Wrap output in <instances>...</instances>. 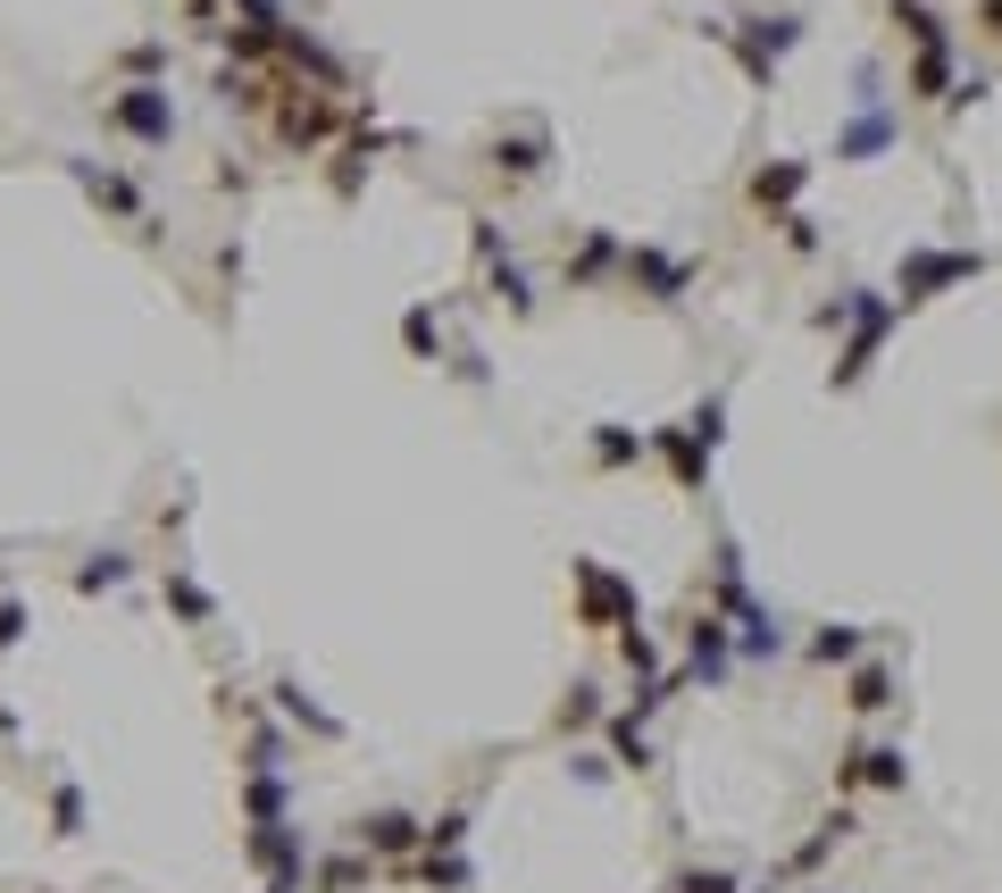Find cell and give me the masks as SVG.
<instances>
[{
	"instance_id": "cell-1",
	"label": "cell",
	"mask_w": 1002,
	"mask_h": 893,
	"mask_svg": "<svg viewBox=\"0 0 1002 893\" xmlns=\"http://www.w3.org/2000/svg\"><path fill=\"white\" fill-rule=\"evenodd\" d=\"M961 276H978V259H969V251H927V259L903 267V301H927L936 285H961Z\"/></svg>"
},
{
	"instance_id": "cell-2",
	"label": "cell",
	"mask_w": 1002,
	"mask_h": 893,
	"mask_svg": "<svg viewBox=\"0 0 1002 893\" xmlns=\"http://www.w3.org/2000/svg\"><path fill=\"white\" fill-rule=\"evenodd\" d=\"M117 126H126V134H143V142H168V134H176V109H168V93L134 84V93L117 100Z\"/></svg>"
},
{
	"instance_id": "cell-3",
	"label": "cell",
	"mask_w": 1002,
	"mask_h": 893,
	"mask_svg": "<svg viewBox=\"0 0 1002 893\" xmlns=\"http://www.w3.org/2000/svg\"><path fill=\"white\" fill-rule=\"evenodd\" d=\"M577 593H586V618H626V627H635V593H626L610 568L577 560Z\"/></svg>"
},
{
	"instance_id": "cell-4",
	"label": "cell",
	"mask_w": 1002,
	"mask_h": 893,
	"mask_svg": "<svg viewBox=\"0 0 1002 893\" xmlns=\"http://www.w3.org/2000/svg\"><path fill=\"white\" fill-rule=\"evenodd\" d=\"M418 836H426V827H418V818H401V810H377V818L360 827V843H368V852H410Z\"/></svg>"
},
{
	"instance_id": "cell-5",
	"label": "cell",
	"mask_w": 1002,
	"mask_h": 893,
	"mask_svg": "<svg viewBox=\"0 0 1002 893\" xmlns=\"http://www.w3.org/2000/svg\"><path fill=\"white\" fill-rule=\"evenodd\" d=\"M626 267H635L643 285H652V301H677V293H685V259H661V251H635Z\"/></svg>"
},
{
	"instance_id": "cell-6",
	"label": "cell",
	"mask_w": 1002,
	"mask_h": 893,
	"mask_svg": "<svg viewBox=\"0 0 1002 893\" xmlns=\"http://www.w3.org/2000/svg\"><path fill=\"white\" fill-rule=\"evenodd\" d=\"M76 176L93 184V201H109V210H126V217H143V201H134V184L126 176H109V168H93V159H76Z\"/></svg>"
},
{
	"instance_id": "cell-7",
	"label": "cell",
	"mask_w": 1002,
	"mask_h": 893,
	"mask_svg": "<svg viewBox=\"0 0 1002 893\" xmlns=\"http://www.w3.org/2000/svg\"><path fill=\"white\" fill-rule=\"evenodd\" d=\"M886 134H894V126H886V117L869 109V117H861V126L844 134V142H835V159H869V151H886Z\"/></svg>"
},
{
	"instance_id": "cell-8",
	"label": "cell",
	"mask_w": 1002,
	"mask_h": 893,
	"mask_svg": "<svg viewBox=\"0 0 1002 893\" xmlns=\"http://www.w3.org/2000/svg\"><path fill=\"white\" fill-rule=\"evenodd\" d=\"M694 668H702V677H719V668H727V635H719V618H702V627H694Z\"/></svg>"
},
{
	"instance_id": "cell-9",
	"label": "cell",
	"mask_w": 1002,
	"mask_h": 893,
	"mask_svg": "<svg viewBox=\"0 0 1002 893\" xmlns=\"http://www.w3.org/2000/svg\"><path fill=\"white\" fill-rule=\"evenodd\" d=\"M794 192H802V168H760V176H752V201H760V210H769V201H794Z\"/></svg>"
},
{
	"instance_id": "cell-10",
	"label": "cell",
	"mask_w": 1002,
	"mask_h": 893,
	"mask_svg": "<svg viewBox=\"0 0 1002 893\" xmlns=\"http://www.w3.org/2000/svg\"><path fill=\"white\" fill-rule=\"evenodd\" d=\"M610 752H619V768H652V743H643V726H635V719L610 726Z\"/></svg>"
},
{
	"instance_id": "cell-11",
	"label": "cell",
	"mask_w": 1002,
	"mask_h": 893,
	"mask_svg": "<svg viewBox=\"0 0 1002 893\" xmlns=\"http://www.w3.org/2000/svg\"><path fill=\"white\" fill-rule=\"evenodd\" d=\"M493 168H510V176H535V168H544V134H527V142H502V151H493Z\"/></svg>"
},
{
	"instance_id": "cell-12",
	"label": "cell",
	"mask_w": 1002,
	"mask_h": 893,
	"mask_svg": "<svg viewBox=\"0 0 1002 893\" xmlns=\"http://www.w3.org/2000/svg\"><path fill=\"white\" fill-rule=\"evenodd\" d=\"M852 702H861V710H886V702H894V677H886V668H861V677H852Z\"/></svg>"
},
{
	"instance_id": "cell-13",
	"label": "cell",
	"mask_w": 1002,
	"mask_h": 893,
	"mask_svg": "<svg viewBox=\"0 0 1002 893\" xmlns=\"http://www.w3.org/2000/svg\"><path fill=\"white\" fill-rule=\"evenodd\" d=\"M852 777H869V785H903V752H861V768Z\"/></svg>"
},
{
	"instance_id": "cell-14",
	"label": "cell",
	"mask_w": 1002,
	"mask_h": 893,
	"mask_svg": "<svg viewBox=\"0 0 1002 893\" xmlns=\"http://www.w3.org/2000/svg\"><path fill=\"white\" fill-rule=\"evenodd\" d=\"M811 651H819V660H852V651H861V635H852V627H827V635H811Z\"/></svg>"
},
{
	"instance_id": "cell-15",
	"label": "cell",
	"mask_w": 1002,
	"mask_h": 893,
	"mask_svg": "<svg viewBox=\"0 0 1002 893\" xmlns=\"http://www.w3.org/2000/svg\"><path fill=\"white\" fill-rule=\"evenodd\" d=\"M117 576H126V560H117V552H101V560H93V568H84V576H76V585H84V593H101V585H117Z\"/></svg>"
},
{
	"instance_id": "cell-16",
	"label": "cell",
	"mask_w": 1002,
	"mask_h": 893,
	"mask_svg": "<svg viewBox=\"0 0 1002 893\" xmlns=\"http://www.w3.org/2000/svg\"><path fill=\"white\" fill-rule=\"evenodd\" d=\"M677 893H736V876H727V869H694Z\"/></svg>"
},
{
	"instance_id": "cell-17",
	"label": "cell",
	"mask_w": 1002,
	"mask_h": 893,
	"mask_svg": "<svg viewBox=\"0 0 1002 893\" xmlns=\"http://www.w3.org/2000/svg\"><path fill=\"white\" fill-rule=\"evenodd\" d=\"M18 635H25V609H18V602H0V644H18Z\"/></svg>"
}]
</instances>
